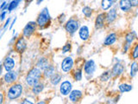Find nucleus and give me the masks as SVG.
<instances>
[{
    "instance_id": "nucleus-6",
    "label": "nucleus",
    "mask_w": 138,
    "mask_h": 104,
    "mask_svg": "<svg viewBox=\"0 0 138 104\" xmlns=\"http://www.w3.org/2000/svg\"><path fill=\"white\" fill-rule=\"evenodd\" d=\"M96 68H97L96 63H95V62L92 59H90V60H88L85 63L84 70L86 75H92L95 72Z\"/></svg>"
},
{
    "instance_id": "nucleus-1",
    "label": "nucleus",
    "mask_w": 138,
    "mask_h": 104,
    "mask_svg": "<svg viewBox=\"0 0 138 104\" xmlns=\"http://www.w3.org/2000/svg\"><path fill=\"white\" fill-rule=\"evenodd\" d=\"M42 76V71L39 68H33L28 73L27 76H26V82L28 86H33V85L36 84L39 82L40 79Z\"/></svg>"
},
{
    "instance_id": "nucleus-16",
    "label": "nucleus",
    "mask_w": 138,
    "mask_h": 104,
    "mask_svg": "<svg viewBox=\"0 0 138 104\" xmlns=\"http://www.w3.org/2000/svg\"><path fill=\"white\" fill-rule=\"evenodd\" d=\"M17 78V75H16V72L14 71H8V73H6L4 77V82H7V83H11V82H14Z\"/></svg>"
},
{
    "instance_id": "nucleus-3",
    "label": "nucleus",
    "mask_w": 138,
    "mask_h": 104,
    "mask_svg": "<svg viewBox=\"0 0 138 104\" xmlns=\"http://www.w3.org/2000/svg\"><path fill=\"white\" fill-rule=\"evenodd\" d=\"M23 93V86L21 84H14L9 88L8 91V98L9 100H14L20 97Z\"/></svg>"
},
{
    "instance_id": "nucleus-17",
    "label": "nucleus",
    "mask_w": 138,
    "mask_h": 104,
    "mask_svg": "<svg viewBox=\"0 0 138 104\" xmlns=\"http://www.w3.org/2000/svg\"><path fill=\"white\" fill-rule=\"evenodd\" d=\"M27 47V44H26L25 39L22 37V38H19L18 41L16 42V51L19 52V53H22V52L24 51V49Z\"/></svg>"
},
{
    "instance_id": "nucleus-28",
    "label": "nucleus",
    "mask_w": 138,
    "mask_h": 104,
    "mask_svg": "<svg viewBox=\"0 0 138 104\" xmlns=\"http://www.w3.org/2000/svg\"><path fill=\"white\" fill-rule=\"evenodd\" d=\"M82 13L86 16V18H90L92 14V9L90 8L89 6H85L82 9Z\"/></svg>"
},
{
    "instance_id": "nucleus-40",
    "label": "nucleus",
    "mask_w": 138,
    "mask_h": 104,
    "mask_svg": "<svg viewBox=\"0 0 138 104\" xmlns=\"http://www.w3.org/2000/svg\"><path fill=\"white\" fill-rule=\"evenodd\" d=\"M16 1H17V2H19V3H20V2L22 1V0H16Z\"/></svg>"
},
{
    "instance_id": "nucleus-9",
    "label": "nucleus",
    "mask_w": 138,
    "mask_h": 104,
    "mask_svg": "<svg viewBox=\"0 0 138 104\" xmlns=\"http://www.w3.org/2000/svg\"><path fill=\"white\" fill-rule=\"evenodd\" d=\"M35 24L36 23L35 22H29L28 23H27V25L23 29V36L25 37H29L31 36L35 30Z\"/></svg>"
},
{
    "instance_id": "nucleus-12",
    "label": "nucleus",
    "mask_w": 138,
    "mask_h": 104,
    "mask_svg": "<svg viewBox=\"0 0 138 104\" xmlns=\"http://www.w3.org/2000/svg\"><path fill=\"white\" fill-rule=\"evenodd\" d=\"M119 7L121 11H123V12H128V11H130L132 8L131 1H130V0H120Z\"/></svg>"
},
{
    "instance_id": "nucleus-27",
    "label": "nucleus",
    "mask_w": 138,
    "mask_h": 104,
    "mask_svg": "<svg viewBox=\"0 0 138 104\" xmlns=\"http://www.w3.org/2000/svg\"><path fill=\"white\" fill-rule=\"evenodd\" d=\"M73 78L75 81H80L82 79V70L81 68H78L73 72Z\"/></svg>"
},
{
    "instance_id": "nucleus-21",
    "label": "nucleus",
    "mask_w": 138,
    "mask_h": 104,
    "mask_svg": "<svg viewBox=\"0 0 138 104\" xmlns=\"http://www.w3.org/2000/svg\"><path fill=\"white\" fill-rule=\"evenodd\" d=\"M43 71H44L45 77H46V78H50L52 75L54 74V73H56V72H55L56 70H55V68H54V66L49 65L47 68H45Z\"/></svg>"
},
{
    "instance_id": "nucleus-33",
    "label": "nucleus",
    "mask_w": 138,
    "mask_h": 104,
    "mask_svg": "<svg viewBox=\"0 0 138 104\" xmlns=\"http://www.w3.org/2000/svg\"><path fill=\"white\" fill-rule=\"evenodd\" d=\"M131 1V4H132V7L133 6H137V4H138V2H137V0H130Z\"/></svg>"
},
{
    "instance_id": "nucleus-18",
    "label": "nucleus",
    "mask_w": 138,
    "mask_h": 104,
    "mask_svg": "<svg viewBox=\"0 0 138 104\" xmlns=\"http://www.w3.org/2000/svg\"><path fill=\"white\" fill-rule=\"evenodd\" d=\"M4 67L6 71H11L15 67V62L11 57H6L4 62Z\"/></svg>"
},
{
    "instance_id": "nucleus-38",
    "label": "nucleus",
    "mask_w": 138,
    "mask_h": 104,
    "mask_svg": "<svg viewBox=\"0 0 138 104\" xmlns=\"http://www.w3.org/2000/svg\"><path fill=\"white\" fill-rule=\"evenodd\" d=\"M42 1H43V0H38V1H37V4H39L40 3H41V2H42Z\"/></svg>"
},
{
    "instance_id": "nucleus-36",
    "label": "nucleus",
    "mask_w": 138,
    "mask_h": 104,
    "mask_svg": "<svg viewBox=\"0 0 138 104\" xmlns=\"http://www.w3.org/2000/svg\"><path fill=\"white\" fill-rule=\"evenodd\" d=\"M4 6H6V2H4V3L2 4V5L0 6V9H1V10H3V9L4 8Z\"/></svg>"
},
{
    "instance_id": "nucleus-31",
    "label": "nucleus",
    "mask_w": 138,
    "mask_h": 104,
    "mask_svg": "<svg viewBox=\"0 0 138 104\" xmlns=\"http://www.w3.org/2000/svg\"><path fill=\"white\" fill-rule=\"evenodd\" d=\"M110 77H111L110 73H109V72H104V74H102L100 79L102 80V81L106 82V81H108V80L110 79Z\"/></svg>"
},
{
    "instance_id": "nucleus-7",
    "label": "nucleus",
    "mask_w": 138,
    "mask_h": 104,
    "mask_svg": "<svg viewBox=\"0 0 138 104\" xmlns=\"http://www.w3.org/2000/svg\"><path fill=\"white\" fill-rule=\"evenodd\" d=\"M73 89V85L69 81H64L61 82V86H60V92L62 96H68L69 93L71 92Z\"/></svg>"
},
{
    "instance_id": "nucleus-15",
    "label": "nucleus",
    "mask_w": 138,
    "mask_h": 104,
    "mask_svg": "<svg viewBox=\"0 0 138 104\" xmlns=\"http://www.w3.org/2000/svg\"><path fill=\"white\" fill-rule=\"evenodd\" d=\"M116 41V33H110V34L108 35L105 39H104V44L105 46H111L114 44Z\"/></svg>"
},
{
    "instance_id": "nucleus-32",
    "label": "nucleus",
    "mask_w": 138,
    "mask_h": 104,
    "mask_svg": "<svg viewBox=\"0 0 138 104\" xmlns=\"http://www.w3.org/2000/svg\"><path fill=\"white\" fill-rule=\"evenodd\" d=\"M71 50V44H66L65 46H63L62 48V52L63 53H66Z\"/></svg>"
},
{
    "instance_id": "nucleus-14",
    "label": "nucleus",
    "mask_w": 138,
    "mask_h": 104,
    "mask_svg": "<svg viewBox=\"0 0 138 104\" xmlns=\"http://www.w3.org/2000/svg\"><path fill=\"white\" fill-rule=\"evenodd\" d=\"M123 71H124V66L121 63H117L113 66V68L111 70V75L113 76H116V75L123 74Z\"/></svg>"
},
{
    "instance_id": "nucleus-20",
    "label": "nucleus",
    "mask_w": 138,
    "mask_h": 104,
    "mask_svg": "<svg viewBox=\"0 0 138 104\" xmlns=\"http://www.w3.org/2000/svg\"><path fill=\"white\" fill-rule=\"evenodd\" d=\"M115 0H102L101 2V8L103 11H108L111 7L114 4Z\"/></svg>"
},
{
    "instance_id": "nucleus-2",
    "label": "nucleus",
    "mask_w": 138,
    "mask_h": 104,
    "mask_svg": "<svg viewBox=\"0 0 138 104\" xmlns=\"http://www.w3.org/2000/svg\"><path fill=\"white\" fill-rule=\"evenodd\" d=\"M50 21V14H49V11L47 7L43 8L41 11V13L39 14L37 18L36 24L39 25L40 27H44L45 25H47Z\"/></svg>"
},
{
    "instance_id": "nucleus-29",
    "label": "nucleus",
    "mask_w": 138,
    "mask_h": 104,
    "mask_svg": "<svg viewBox=\"0 0 138 104\" xmlns=\"http://www.w3.org/2000/svg\"><path fill=\"white\" fill-rule=\"evenodd\" d=\"M19 4V2H17L16 0H13V1L11 2V4L8 5V10L9 11H13L14 9H16V7H17V5Z\"/></svg>"
},
{
    "instance_id": "nucleus-37",
    "label": "nucleus",
    "mask_w": 138,
    "mask_h": 104,
    "mask_svg": "<svg viewBox=\"0 0 138 104\" xmlns=\"http://www.w3.org/2000/svg\"><path fill=\"white\" fill-rule=\"evenodd\" d=\"M22 103H29V104H32V101H29L28 100H24L23 101H22Z\"/></svg>"
},
{
    "instance_id": "nucleus-11",
    "label": "nucleus",
    "mask_w": 138,
    "mask_h": 104,
    "mask_svg": "<svg viewBox=\"0 0 138 104\" xmlns=\"http://www.w3.org/2000/svg\"><path fill=\"white\" fill-rule=\"evenodd\" d=\"M104 22H105V14H98L96 18V20H95V27H96V29H102L104 26Z\"/></svg>"
},
{
    "instance_id": "nucleus-34",
    "label": "nucleus",
    "mask_w": 138,
    "mask_h": 104,
    "mask_svg": "<svg viewBox=\"0 0 138 104\" xmlns=\"http://www.w3.org/2000/svg\"><path fill=\"white\" fill-rule=\"evenodd\" d=\"M4 101V96H3V94L0 93V103H2Z\"/></svg>"
},
{
    "instance_id": "nucleus-30",
    "label": "nucleus",
    "mask_w": 138,
    "mask_h": 104,
    "mask_svg": "<svg viewBox=\"0 0 138 104\" xmlns=\"http://www.w3.org/2000/svg\"><path fill=\"white\" fill-rule=\"evenodd\" d=\"M131 55H132V58L134 60H136L137 56H138V44H135L134 48L132 49V52H131Z\"/></svg>"
},
{
    "instance_id": "nucleus-25",
    "label": "nucleus",
    "mask_w": 138,
    "mask_h": 104,
    "mask_svg": "<svg viewBox=\"0 0 138 104\" xmlns=\"http://www.w3.org/2000/svg\"><path fill=\"white\" fill-rule=\"evenodd\" d=\"M135 39V32H130L126 35L125 37V42H126V44L130 46V44H132L133 41Z\"/></svg>"
},
{
    "instance_id": "nucleus-13",
    "label": "nucleus",
    "mask_w": 138,
    "mask_h": 104,
    "mask_svg": "<svg viewBox=\"0 0 138 104\" xmlns=\"http://www.w3.org/2000/svg\"><path fill=\"white\" fill-rule=\"evenodd\" d=\"M116 18H117V13H116V11L115 8L111 9V10L108 11V13L105 15V20L107 21V23H113L114 21L116 19Z\"/></svg>"
},
{
    "instance_id": "nucleus-35",
    "label": "nucleus",
    "mask_w": 138,
    "mask_h": 104,
    "mask_svg": "<svg viewBox=\"0 0 138 104\" xmlns=\"http://www.w3.org/2000/svg\"><path fill=\"white\" fill-rule=\"evenodd\" d=\"M5 14H6V12H5V11H4V12H3V13H2L1 16H0V18H0V19H1V20L4 19V16H5Z\"/></svg>"
},
{
    "instance_id": "nucleus-23",
    "label": "nucleus",
    "mask_w": 138,
    "mask_h": 104,
    "mask_svg": "<svg viewBox=\"0 0 138 104\" xmlns=\"http://www.w3.org/2000/svg\"><path fill=\"white\" fill-rule=\"evenodd\" d=\"M119 90L122 92V93H126V92H130L132 90V85H130V84H127V83H122L119 85L118 87Z\"/></svg>"
},
{
    "instance_id": "nucleus-22",
    "label": "nucleus",
    "mask_w": 138,
    "mask_h": 104,
    "mask_svg": "<svg viewBox=\"0 0 138 104\" xmlns=\"http://www.w3.org/2000/svg\"><path fill=\"white\" fill-rule=\"evenodd\" d=\"M43 89H44L43 83H39V82H37L36 84H35L32 86V91H33V93L35 94H39Z\"/></svg>"
},
{
    "instance_id": "nucleus-39",
    "label": "nucleus",
    "mask_w": 138,
    "mask_h": 104,
    "mask_svg": "<svg viewBox=\"0 0 138 104\" xmlns=\"http://www.w3.org/2000/svg\"><path fill=\"white\" fill-rule=\"evenodd\" d=\"M1 71H2V67L0 66V74H1Z\"/></svg>"
},
{
    "instance_id": "nucleus-4",
    "label": "nucleus",
    "mask_w": 138,
    "mask_h": 104,
    "mask_svg": "<svg viewBox=\"0 0 138 104\" xmlns=\"http://www.w3.org/2000/svg\"><path fill=\"white\" fill-rule=\"evenodd\" d=\"M78 28H80V23H78V21H77L76 19H73V18L69 19L65 25L66 31L69 33V34H73V33H75L78 30Z\"/></svg>"
},
{
    "instance_id": "nucleus-26",
    "label": "nucleus",
    "mask_w": 138,
    "mask_h": 104,
    "mask_svg": "<svg viewBox=\"0 0 138 104\" xmlns=\"http://www.w3.org/2000/svg\"><path fill=\"white\" fill-rule=\"evenodd\" d=\"M137 63L135 62L132 63L131 66H130V76L131 77H134L136 75V73H137V70H138V66H137Z\"/></svg>"
},
{
    "instance_id": "nucleus-8",
    "label": "nucleus",
    "mask_w": 138,
    "mask_h": 104,
    "mask_svg": "<svg viewBox=\"0 0 138 104\" xmlns=\"http://www.w3.org/2000/svg\"><path fill=\"white\" fill-rule=\"evenodd\" d=\"M78 36L82 41H87L90 37V30L86 25H83L78 28Z\"/></svg>"
},
{
    "instance_id": "nucleus-5",
    "label": "nucleus",
    "mask_w": 138,
    "mask_h": 104,
    "mask_svg": "<svg viewBox=\"0 0 138 104\" xmlns=\"http://www.w3.org/2000/svg\"><path fill=\"white\" fill-rule=\"evenodd\" d=\"M73 60L72 57H70V56L66 57L62 61V63H61V70H62V71L65 73L70 72L71 70L73 68Z\"/></svg>"
},
{
    "instance_id": "nucleus-10",
    "label": "nucleus",
    "mask_w": 138,
    "mask_h": 104,
    "mask_svg": "<svg viewBox=\"0 0 138 104\" xmlns=\"http://www.w3.org/2000/svg\"><path fill=\"white\" fill-rule=\"evenodd\" d=\"M82 92L78 89H74V90H71L69 93V99L72 102H77L80 98L82 97Z\"/></svg>"
},
{
    "instance_id": "nucleus-24",
    "label": "nucleus",
    "mask_w": 138,
    "mask_h": 104,
    "mask_svg": "<svg viewBox=\"0 0 138 104\" xmlns=\"http://www.w3.org/2000/svg\"><path fill=\"white\" fill-rule=\"evenodd\" d=\"M61 75L57 74V73H54V74L50 77V82L54 85V86H55V85L58 84L59 82H61Z\"/></svg>"
},
{
    "instance_id": "nucleus-19",
    "label": "nucleus",
    "mask_w": 138,
    "mask_h": 104,
    "mask_svg": "<svg viewBox=\"0 0 138 104\" xmlns=\"http://www.w3.org/2000/svg\"><path fill=\"white\" fill-rule=\"evenodd\" d=\"M37 66L40 70H44L45 68H47L49 66V62H48V59L45 58V57H42L39 59L37 63Z\"/></svg>"
}]
</instances>
